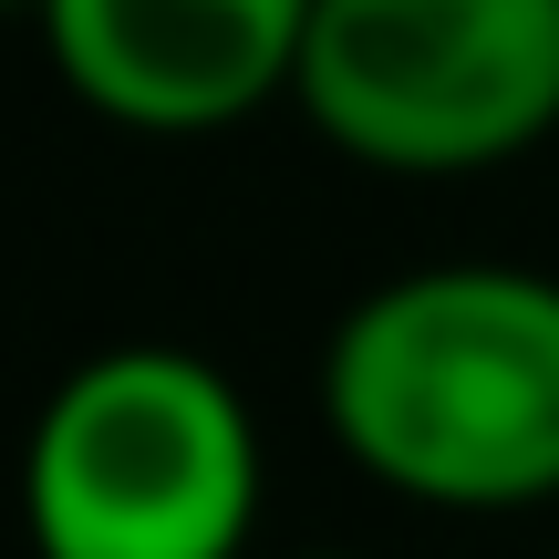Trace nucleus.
Listing matches in <instances>:
<instances>
[{
  "label": "nucleus",
  "mask_w": 559,
  "mask_h": 559,
  "mask_svg": "<svg viewBox=\"0 0 559 559\" xmlns=\"http://www.w3.org/2000/svg\"><path fill=\"white\" fill-rule=\"evenodd\" d=\"M332 445L415 508H549L559 498V280L445 260L362 290L321 353Z\"/></svg>",
  "instance_id": "f257e3e1"
},
{
  "label": "nucleus",
  "mask_w": 559,
  "mask_h": 559,
  "mask_svg": "<svg viewBox=\"0 0 559 559\" xmlns=\"http://www.w3.org/2000/svg\"><path fill=\"white\" fill-rule=\"evenodd\" d=\"M32 559H239L260 528V415L187 342H115L41 394L21 445Z\"/></svg>",
  "instance_id": "f03ea898"
},
{
  "label": "nucleus",
  "mask_w": 559,
  "mask_h": 559,
  "mask_svg": "<svg viewBox=\"0 0 559 559\" xmlns=\"http://www.w3.org/2000/svg\"><path fill=\"white\" fill-rule=\"evenodd\" d=\"M290 104L383 177H477L559 124V0H311Z\"/></svg>",
  "instance_id": "7ed1b4c3"
},
{
  "label": "nucleus",
  "mask_w": 559,
  "mask_h": 559,
  "mask_svg": "<svg viewBox=\"0 0 559 559\" xmlns=\"http://www.w3.org/2000/svg\"><path fill=\"white\" fill-rule=\"evenodd\" d=\"M52 73L135 135H218L290 94L311 0H41Z\"/></svg>",
  "instance_id": "20e7f679"
},
{
  "label": "nucleus",
  "mask_w": 559,
  "mask_h": 559,
  "mask_svg": "<svg viewBox=\"0 0 559 559\" xmlns=\"http://www.w3.org/2000/svg\"><path fill=\"white\" fill-rule=\"evenodd\" d=\"M300 559H353V549H300Z\"/></svg>",
  "instance_id": "39448f33"
},
{
  "label": "nucleus",
  "mask_w": 559,
  "mask_h": 559,
  "mask_svg": "<svg viewBox=\"0 0 559 559\" xmlns=\"http://www.w3.org/2000/svg\"><path fill=\"white\" fill-rule=\"evenodd\" d=\"M0 11H41V0H0Z\"/></svg>",
  "instance_id": "423d86ee"
}]
</instances>
